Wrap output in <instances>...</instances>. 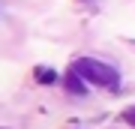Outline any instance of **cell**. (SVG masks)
Masks as SVG:
<instances>
[{
    "label": "cell",
    "instance_id": "cell-4",
    "mask_svg": "<svg viewBox=\"0 0 135 129\" xmlns=\"http://www.w3.org/2000/svg\"><path fill=\"white\" fill-rule=\"evenodd\" d=\"M123 120H126V123H129V126H135V105L123 111Z\"/></svg>",
    "mask_w": 135,
    "mask_h": 129
},
{
    "label": "cell",
    "instance_id": "cell-2",
    "mask_svg": "<svg viewBox=\"0 0 135 129\" xmlns=\"http://www.w3.org/2000/svg\"><path fill=\"white\" fill-rule=\"evenodd\" d=\"M63 87H66L69 93H75V96H84V93H87L84 78L78 75V72H72V69H69V72H66V78H63Z\"/></svg>",
    "mask_w": 135,
    "mask_h": 129
},
{
    "label": "cell",
    "instance_id": "cell-1",
    "mask_svg": "<svg viewBox=\"0 0 135 129\" xmlns=\"http://www.w3.org/2000/svg\"><path fill=\"white\" fill-rule=\"evenodd\" d=\"M72 72H78L84 81H93V84H99V87H111V90H114L117 81H120L117 72L111 69L108 63H99V60H93V57L75 60V63H72Z\"/></svg>",
    "mask_w": 135,
    "mask_h": 129
},
{
    "label": "cell",
    "instance_id": "cell-3",
    "mask_svg": "<svg viewBox=\"0 0 135 129\" xmlns=\"http://www.w3.org/2000/svg\"><path fill=\"white\" fill-rule=\"evenodd\" d=\"M36 81L39 84H54V81H57V72H54V69H36Z\"/></svg>",
    "mask_w": 135,
    "mask_h": 129
}]
</instances>
